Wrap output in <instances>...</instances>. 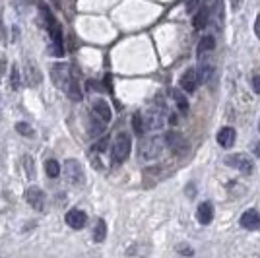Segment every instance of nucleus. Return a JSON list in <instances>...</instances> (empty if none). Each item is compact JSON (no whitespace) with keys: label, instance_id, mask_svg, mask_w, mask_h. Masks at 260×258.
I'll list each match as a JSON object with an SVG mask.
<instances>
[{"label":"nucleus","instance_id":"6e6552de","mask_svg":"<svg viewBox=\"0 0 260 258\" xmlns=\"http://www.w3.org/2000/svg\"><path fill=\"white\" fill-rule=\"evenodd\" d=\"M161 138H150L148 142L142 144V158L144 159H154L158 158L159 154H161Z\"/></svg>","mask_w":260,"mask_h":258},{"label":"nucleus","instance_id":"4468645a","mask_svg":"<svg viewBox=\"0 0 260 258\" xmlns=\"http://www.w3.org/2000/svg\"><path fill=\"white\" fill-rule=\"evenodd\" d=\"M105 120H101L97 115H93L89 118V122H87V130H89V136H99L103 134V130H105Z\"/></svg>","mask_w":260,"mask_h":258},{"label":"nucleus","instance_id":"393cba45","mask_svg":"<svg viewBox=\"0 0 260 258\" xmlns=\"http://www.w3.org/2000/svg\"><path fill=\"white\" fill-rule=\"evenodd\" d=\"M16 130H18L20 134H24V136H31V134H33V128L29 126L28 122H18V124H16Z\"/></svg>","mask_w":260,"mask_h":258},{"label":"nucleus","instance_id":"9b49d317","mask_svg":"<svg viewBox=\"0 0 260 258\" xmlns=\"http://www.w3.org/2000/svg\"><path fill=\"white\" fill-rule=\"evenodd\" d=\"M241 225H243L245 229H248V231L258 229V225H260L258 212H256V210H246L245 214L241 215Z\"/></svg>","mask_w":260,"mask_h":258},{"label":"nucleus","instance_id":"9d476101","mask_svg":"<svg viewBox=\"0 0 260 258\" xmlns=\"http://www.w3.org/2000/svg\"><path fill=\"white\" fill-rule=\"evenodd\" d=\"M212 217H214V206L212 202H202L196 210V219L202 223V225H208L212 223Z\"/></svg>","mask_w":260,"mask_h":258},{"label":"nucleus","instance_id":"f8f14e48","mask_svg":"<svg viewBox=\"0 0 260 258\" xmlns=\"http://www.w3.org/2000/svg\"><path fill=\"white\" fill-rule=\"evenodd\" d=\"M235 138H237V134H235V128H231V126H225V128H221L217 132V144L221 148H231L235 144Z\"/></svg>","mask_w":260,"mask_h":258},{"label":"nucleus","instance_id":"423d86ee","mask_svg":"<svg viewBox=\"0 0 260 258\" xmlns=\"http://www.w3.org/2000/svg\"><path fill=\"white\" fill-rule=\"evenodd\" d=\"M26 200H28L29 206H31V208H35L37 212H43V208H45V192L41 190V188L29 187L28 190H26Z\"/></svg>","mask_w":260,"mask_h":258},{"label":"nucleus","instance_id":"f03ea898","mask_svg":"<svg viewBox=\"0 0 260 258\" xmlns=\"http://www.w3.org/2000/svg\"><path fill=\"white\" fill-rule=\"evenodd\" d=\"M64 173H66V179L72 183V185H82L86 181V175H84V169L80 165L78 159H66L64 163Z\"/></svg>","mask_w":260,"mask_h":258},{"label":"nucleus","instance_id":"6ab92c4d","mask_svg":"<svg viewBox=\"0 0 260 258\" xmlns=\"http://www.w3.org/2000/svg\"><path fill=\"white\" fill-rule=\"evenodd\" d=\"M132 128H134V134H138V136L144 134V118H142L140 113H136L132 116Z\"/></svg>","mask_w":260,"mask_h":258},{"label":"nucleus","instance_id":"aec40b11","mask_svg":"<svg viewBox=\"0 0 260 258\" xmlns=\"http://www.w3.org/2000/svg\"><path fill=\"white\" fill-rule=\"evenodd\" d=\"M173 97H175V101H177V107L183 111V113H187L188 111V99L179 91V89H175L173 91Z\"/></svg>","mask_w":260,"mask_h":258},{"label":"nucleus","instance_id":"c85d7f7f","mask_svg":"<svg viewBox=\"0 0 260 258\" xmlns=\"http://www.w3.org/2000/svg\"><path fill=\"white\" fill-rule=\"evenodd\" d=\"M254 33H256V37L260 39V14L256 18V24H254Z\"/></svg>","mask_w":260,"mask_h":258},{"label":"nucleus","instance_id":"2eb2a0df","mask_svg":"<svg viewBox=\"0 0 260 258\" xmlns=\"http://www.w3.org/2000/svg\"><path fill=\"white\" fill-rule=\"evenodd\" d=\"M216 49V39L212 35H206L198 41V47H196V53L198 55H204V53H212Z\"/></svg>","mask_w":260,"mask_h":258},{"label":"nucleus","instance_id":"7c9ffc66","mask_svg":"<svg viewBox=\"0 0 260 258\" xmlns=\"http://www.w3.org/2000/svg\"><path fill=\"white\" fill-rule=\"evenodd\" d=\"M254 154H256V156L260 158V144H256V148H254Z\"/></svg>","mask_w":260,"mask_h":258},{"label":"nucleus","instance_id":"5701e85b","mask_svg":"<svg viewBox=\"0 0 260 258\" xmlns=\"http://www.w3.org/2000/svg\"><path fill=\"white\" fill-rule=\"evenodd\" d=\"M24 169H26V173H28L29 179H33L35 177V171H33V159L29 158V156H24Z\"/></svg>","mask_w":260,"mask_h":258},{"label":"nucleus","instance_id":"7ed1b4c3","mask_svg":"<svg viewBox=\"0 0 260 258\" xmlns=\"http://www.w3.org/2000/svg\"><path fill=\"white\" fill-rule=\"evenodd\" d=\"M225 163L229 165V167H235L237 171L241 173H250L252 171V159L245 156V154H231V156H227L225 158Z\"/></svg>","mask_w":260,"mask_h":258},{"label":"nucleus","instance_id":"0eeeda50","mask_svg":"<svg viewBox=\"0 0 260 258\" xmlns=\"http://www.w3.org/2000/svg\"><path fill=\"white\" fill-rule=\"evenodd\" d=\"M163 140H165V144L173 150L175 154H185V150L188 148L187 140H185L181 134H177V132H167Z\"/></svg>","mask_w":260,"mask_h":258},{"label":"nucleus","instance_id":"1a4fd4ad","mask_svg":"<svg viewBox=\"0 0 260 258\" xmlns=\"http://www.w3.org/2000/svg\"><path fill=\"white\" fill-rule=\"evenodd\" d=\"M91 111H93V115H97L101 120H105V122H111V118H113V111H111L109 103H107V101H103V99L93 101Z\"/></svg>","mask_w":260,"mask_h":258},{"label":"nucleus","instance_id":"bb28decb","mask_svg":"<svg viewBox=\"0 0 260 258\" xmlns=\"http://www.w3.org/2000/svg\"><path fill=\"white\" fill-rule=\"evenodd\" d=\"M229 4H231V10H233V12H239V8H241L243 0H229Z\"/></svg>","mask_w":260,"mask_h":258},{"label":"nucleus","instance_id":"4be33fe9","mask_svg":"<svg viewBox=\"0 0 260 258\" xmlns=\"http://www.w3.org/2000/svg\"><path fill=\"white\" fill-rule=\"evenodd\" d=\"M10 84H12V89H20L22 86V82H20V70H18V66H12V72H10Z\"/></svg>","mask_w":260,"mask_h":258},{"label":"nucleus","instance_id":"dca6fc26","mask_svg":"<svg viewBox=\"0 0 260 258\" xmlns=\"http://www.w3.org/2000/svg\"><path fill=\"white\" fill-rule=\"evenodd\" d=\"M107 237V223L103 219H97L95 221V227H93V241L95 243H103Z\"/></svg>","mask_w":260,"mask_h":258},{"label":"nucleus","instance_id":"a211bd4d","mask_svg":"<svg viewBox=\"0 0 260 258\" xmlns=\"http://www.w3.org/2000/svg\"><path fill=\"white\" fill-rule=\"evenodd\" d=\"M45 173H47V177L57 179L58 175H60V165H58L57 159H47V163H45Z\"/></svg>","mask_w":260,"mask_h":258},{"label":"nucleus","instance_id":"2f4dec72","mask_svg":"<svg viewBox=\"0 0 260 258\" xmlns=\"http://www.w3.org/2000/svg\"><path fill=\"white\" fill-rule=\"evenodd\" d=\"M258 128H260V122H258Z\"/></svg>","mask_w":260,"mask_h":258},{"label":"nucleus","instance_id":"f3484780","mask_svg":"<svg viewBox=\"0 0 260 258\" xmlns=\"http://www.w3.org/2000/svg\"><path fill=\"white\" fill-rule=\"evenodd\" d=\"M206 24H208V8H200L192 18V26L194 29H204Z\"/></svg>","mask_w":260,"mask_h":258},{"label":"nucleus","instance_id":"20e7f679","mask_svg":"<svg viewBox=\"0 0 260 258\" xmlns=\"http://www.w3.org/2000/svg\"><path fill=\"white\" fill-rule=\"evenodd\" d=\"M64 221H66V225L68 227H72V229H84V225H86L87 221V215L84 210H80V208H72V210H68L66 215H64Z\"/></svg>","mask_w":260,"mask_h":258},{"label":"nucleus","instance_id":"f257e3e1","mask_svg":"<svg viewBox=\"0 0 260 258\" xmlns=\"http://www.w3.org/2000/svg\"><path fill=\"white\" fill-rule=\"evenodd\" d=\"M130 150H132L130 134L120 132V134L115 138L113 148H111V159H113V163H122V161H126L130 156Z\"/></svg>","mask_w":260,"mask_h":258},{"label":"nucleus","instance_id":"b1692460","mask_svg":"<svg viewBox=\"0 0 260 258\" xmlns=\"http://www.w3.org/2000/svg\"><path fill=\"white\" fill-rule=\"evenodd\" d=\"M107 146H109V136H101V140H97V142H95L93 150H95L97 154H103V152L107 150Z\"/></svg>","mask_w":260,"mask_h":258},{"label":"nucleus","instance_id":"cd10ccee","mask_svg":"<svg viewBox=\"0 0 260 258\" xmlns=\"http://www.w3.org/2000/svg\"><path fill=\"white\" fill-rule=\"evenodd\" d=\"M252 87H254L256 93H260V76H254V78H252Z\"/></svg>","mask_w":260,"mask_h":258},{"label":"nucleus","instance_id":"a878e982","mask_svg":"<svg viewBox=\"0 0 260 258\" xmlns=\"http://www.w3.org/2000/svg\"><path fill=\"white\" fill-rule=\"evenodd\" d=\"M198 2H200V0H188V2H187V10H188V12H190V14H192V12L196 10V6H198Z\"/></svg>","mask_w":260,"mask_h":258},{"label":"nucleus","instance_id":"412c9836","mask_svg":"<svg viewBox=\"0 0 260 258\" xmlns=\"http://www.w3.org/2000/svg\"><path fill=\"white\" fill-rule=\"evenodd\" d=\"M39 8H41V16L45 18L47 26H51V24H55V22H57V20H55V16H53V12L49 10V6H47L45 2H39Z\"/></svg>","mask_w":260,"mask_h":258},{"label":"nucleus","instance_id":"c756f323","mask_svg":"<svg viewBox=\"0 0 260 258\" xmlns=\"http://www.w3.org/2000/svg\"><path fill=\"white\" fill-rule=\"evenodd\" d=\"M169 122H171V124H177V122H179L177 115H171V116H169Z\"/></svg>","mask_w":260,"mask_h":258},{"label":"nucleus","instance_id":"39448f33","mask_svg":"<svg viewBox=\"0 0 260 258\" xmlns=\"http://www.w3.org/2000/svg\"><path fill=\"white\" fill-rule=\"evenodd\" d=\"M202 82V78H200V72L194 70V68H188L183 76H181V87L187 91V93H192L196 87H198V84Z\"/></svg>","mask_w":260,"mask_h":258},{"label":"nucleus","instance_id":"ddd939ff","mask_svg":"<svg viewBox=\"0 0 260 258\" xmlns=\"http://www.w3.org/2000/svg\"><path fill=\"white\" fill-rule=\"evenodd\" d=\"M47 28H49L51 39H53V43H55V51H57V55L60 57V55H62V29H60V26H58V22L51 24V26H47Z\"/></svg>","mask_w":260,"mask_h":258}]
</instances>
